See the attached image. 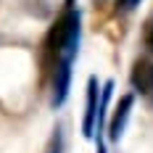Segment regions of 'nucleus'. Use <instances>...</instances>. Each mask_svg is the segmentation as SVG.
I'll list each match as a JSON object with an SVG mask.
<instances>
[{
  "label": "nucleus",
  "instance_id": "nucleus-8",
  "mask_svg": "<svg viewBox=\"0 0 153 153\" xmlns=\"http://www.w3.org/2000/svg\"><path fill=\"white\" fill-rule=\"evenodd\" d=\"M143 0H116V8L119 11H135Z\"/></svg>",
  "mask_w": 153,
  "mask_h": 153
},
{
  "label": "nucleus",
  "instance_id": "nucleus-5",
  "mask_svg": "<svg viewBox=\"0 0 153 153\" xmlns=\"http://www.w3.org/2000/svg\"><path fill=\"white\" fill-rule=\"evenodd\" d=\"M132 103H135L132 95H122V98H119V103L114 108V116H111V122H108V140H119L122 137L124 127H127V119H129V111H132Z\"/></svg>",
  "mask_w": 153,
  "mask_h": 153
},
{
  "label": "nucleus",
  "instance_id": "nucleus-6",
  "mask_svg": "<svg viewBox=\"0 0 153 153\" xmlns=\"http://www.w3.org/2000/svg\"><path fill=\"white\" fill-rule=\"evenodd\" d=\"M45 153H63V132H61V127H56V132L50 135Z\"/></svg>",
  "mask_w": 153,
  "mask_h": 153
},
{
  "label": "nucleus",
  "instance_id": "nucleus-2",
  "mask_svg": "<svg viewBox=\"0 0 153 153\" xmlns=\"http://www.w3.org/2000/svg\"><path fill=\"white\" fill-rule=\"evenodd\" d=\"M129 82L132 87L153 103V61L151 58H137L132 63V71H129Z\"/></svg>",
  "mask_w": 153,
  "mask_h": 153
},
{
  "label": "nucleus",
  "instance_id": "nucleus-3",
  "mask_svg": "<svg viewBox=\"0 0 153 153\" xmlns=\"http://www.w3.org/2000/svg\"><path fill=\"white\" fill-rule=\"evenodd\" d=\"M53 71V98H50V106L58 108L66 100V95H69V85H71V61H56V66L50 69Z\"/></svg>",
  "mask_w": 153,
  "mask_h": 153
},
{
  "label": "nucleus",
  "instance_id": "nucleus-4",
  "mask_svg": "<svg viewBox=\"0 0 153 153\" xmlns=\"http://www.w3.org/2000/svg\"><path fill=\"white\" fill-rule=\"evenodd\" d=\"M98 79L90 76L87 79V100H85V119H82V135L85 137H92L95 129H98Z\"/></svg>",
  "mask_w": 153,
  "mask_h": 153
},
{
  "label": "nucleus",
  "instance_id": "nucleus-7",
  "mask_svg": "<svg viewBox=\"0 0 153 153\" xmlns=\"http://www.w3.org/2000/svg\"><path fill=\"white\" fill-rule=\"evenodd\" d=\"M143 42L148 48V53H153V16L148 19V24H145V32H143Z\"/></svg>",
  "mask_w": 153,
  "mask_h": 153
},
{
  "label": "nucleus",
  "instance_id": "nucleus-9",
  "mask_svg": "<svg viewBox=\"0 0 153 153\" xmlns=\"http://www.w3.org/2000/svg\"><path fill=\"white\" fill-rule=\"evenodd\" d=\"M95 153H106V145H103V137H100V135H98V151Z\"/></svg>",
  "mask_w": 153,
  "mask_h": 153
},
{
  "label": "nucleus",
  "instance_id": "nucleus-1",
  "mask_svg": "<svg viewBox=\"0 0 153 153\" xmlns=\"http://www.w3.org/2000/svg\"><path fill=\"white\" fill-rule=\"evenodd\" d=\"M74 3L76 0H66L63 3V11L53 21L45 42H42V63H45V69H53L56 61H61V58H66V61L76 58L82 27H79V8Z\"/></svg>",
  "mask_w": 153,
  "mask_h": 153
}]
</instances>
